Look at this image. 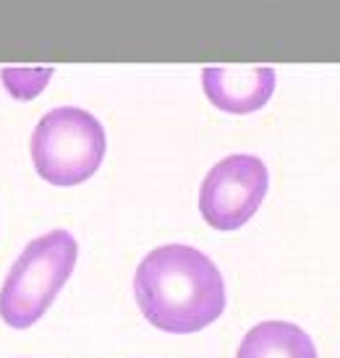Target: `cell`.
<instances>
[{
    "label": "cell",
    "mask_w": 340,
    "mask_h": 358,
    "mask_svg": "<svg viewBox=\"0 0 340 358\" xmlns=\"http://www.w3.org/2000/svg\"><path fill=\"white\" fill-rule=\"evenodd\" d=\"M134 293L152 327L189 335L225 311V282L218 264L186 243H168L141 259Z\"/></svg>",
    "instance_id": "obj_1"
},
{
    "label": "cell",
    "mask_w": 340,
    "mask_h": 358,
    "mask_svg": "<svg viewBox=\"0 0 340 358\" xmlns=\"http://www.w3.org/2000/svg\"><path fill=\"white\" fill-rule=\"evenodd\" d=\"M76 257L79 243L69 230H50L31 241L0 288V319L13 329L37 324L69 282Z\"/></svg>",
    "instance_id": "obj_2"
},
{
    "label": "cell",
    "mask_w": 340,
    "mask_h": 358,
    "mask_svg": "<svg viewBox=\"0 0 340 358\" xmlns=\"http://www.w3.org/2000/svg\"><path fill=\"white\" fill-rule=\"evenodd\" d=\"M108 150L102 123L81 108H55L31 134L34 168L52 186H79L100 170Z\"/></svg>",
    "instance_id": "obj_3"
},
{
    "label": "cell",
    "mask_w": 340,
    "mask_h": 358,
    "mask_svg": "<svg viewBox=\"0 0 340 358\" xmlns=\"http://www.w3.org/2000/svg\"><path fill=\"white\" fill-rule=\"evenodd\" d=\"M270 189V170L254 155H230L207 173L199 212L215 230H239L260 209Z\"/></svg>",
    "instance_id": "obj_4"
},
{
    "label": "cell",
    "mask_w": 340,
    "mask_h": 358,
    "mask_svg": "<svg viewBox=\"0 0 340 358\" xmlns=\"http://www.w3.org/2000/svg\"><path fill=\"white\" fill-rule=\"evenodd\" d=\"M201 87L218 110L249 115L270 102L275 71L270 66H210L201 71Z\"/></svg>",
    "instance_id": "obj_5"
},
{
    "label": "cell",
    "mask_w": 340,
    "mask_h": 358,
    "mask_svg": "<svg viewBox=\"0 0 340 358\" xmlns=\"http://www.w3.org/2000/svg\"><path fill=\"white\" fill-rule=\"evenodd\" d=\"M236 358H317V348L299 324L272 319L243 335Z\"/></svg>",
    "instance_id": "obj_6"
},
{
    "label": "cell",
    "mask_w": 340,
    "mask_h": 358,
    "mask_svg": "<svg viewBox=\"0 0 340 358\" xmlns=\"http://www.w3.org/2000/svg\"><path fill=\"white\" fill-rule=\"evenodd\" d=\"M52 76V69H3L0 81L13 100H34Z\"/></svg>",
    "instance_id": "obj_7"
}]
</instances>
